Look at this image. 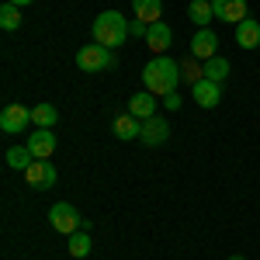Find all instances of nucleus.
<instances>
[{"mask_svg": "<svg viewBox=\"0 0 260 260\" xmlns=\"http://www.w3.org/2000/svg\"><path fill=\"white\" fill-rule=\"evenodd\" d=\"M142 83H146V90L156 94V98L174 94L177 83H180V62H174L170 56H153V59L142 66Z\"/></svg>", "mask_w": 260, "mask_h": 260, "instance_id": "f257e3e1", "label": "nucleus"}, {"mask_svg": "<svg viewBox=\"0 0 260 260\" xmlns=\"http://www.w3.org/2000/svg\"><path fill=\"white\" fill-rule=\"evenodd\" d=\"M128 35H132V31H128V21H125V14H118V11H104V14H98V21H94V42L104 45V49L125 45Z\"/></svg>", "mask_w": 260, "mask_h": 260, "instance_id": "f03ea898", "label": "nucleus"}, {"mask_svg": "<svg viewBox=\"0 0 260 260\" xmlns=\"http://www.w3.org/2000/svg\"><path fill=\"white\" fill-rule=\"evenodd\" d=\"M49 225H52L56 233H62V236H73V233H80L87 222H83V215L70 201H59V205L49 208Z\"/></svg>", "mask_w": 260, "mask_h": 260, "instance_id": "7ed1b4c3", "label": "nucleus"}, {"mask_svg": "<svg viewBox=\"0 0 260 260\" xmlns=\"http://www.w3.org/2000/svg\"><path fill=\"white\" fill-rule=\"evenodd\" d=\"M115 62V56H111V49H104V45H83V49H77V66H80L83 73H101V70H108Z\"/></svg>", "mask_w": 260, "mask_h": 260, "instance_id": "20e7f679", "label": "nucleus"}, {"mask_svg": "<svg viewBox=\"0 0 260 260\" xmlns=\"http://www.w3.org/2000/svg\"><path fill=\"white\" fill-rule=\"evenodd\" d=\"M28 121H31V111H28L24 104H7V108L0 111V132H7V136L24 132Z\"/></svg>", "mask_w": 260, "mask_h": 260, "instance_id": "39448f33", "label": "nucleus"}, {"mask_svg": "<svg viewBox=\"0 0 260 260\" xmlns=\"http://www.w3.org/2000/svg\"><path fill=\"white\" fill-rule=\"evenodd\" d=\"M24 180H28V187L45 191V187H52V184H56V167H52L49 160H35L28 170H24Z\"/></svg>", "mask_w": 260, "mask_h": 260, "instance_id": "423d86ee", "label": "nucleus"}, {"mask_svg": "<svg viewBox=\"0 0 260 260\" xmlns=\"http://www.w3.org/2000/svg\"><path fill=\"white\" fill-rule=\"evenodd\" d=\"M170 139V125H167V118H160V115H153V118L142 121V136L139 142H146V146H160V142Z\"/></svg>", "mask_w": 260, "mask_h": 260, "instance_id": "0eeeda50", "label": "nucleus"}, {"mask_svg": "<svg viewBox=\"0 0 260 260\" xmlns=\"http://www.w3.org/2000/svg\"><path fill=\"white\" fill-rule=\"evenodd\" d=\"M28 149L35 153V160H49L56 153V132L52 128H39L28 136Z\"/></svg>", "mask_w": 260, "mask_h": 260, "instance_id": "6e6552de", "label": "nucleus"}, {"mask_svg": "<svg viewBox=\"0 0 260 260\" xmlns=\"http://www.w3.org/2000/svg\"><path fill=\"white\" fill-rule=\"evenodd\" d=\"M156 104H160L156 94L139 90V94H132V98H128V115H136L139 121H146V118H153V115H156Z\"/></svg>", "mask_w": 260, "mask_h": 260, "instance_id": "1a4fd4ad", "label": "nucleus"}, {"mask_svg": "<svg viewBox=\"0 0 260 260\" xmlns=\"http://www.w3.org/2000/svg\"><path fill=\"white\" fill-rule=\"evenodd\" d=\"M212 7H215V18L219 21H229V24H240L246 21V0H212Z\"/></svg>", "mask_w": 260, "mask_h": 260, "instance_id": "9d476101", "label": "nucleus"}, {"mask_svg": "<svg viewBox=\"0 0 260 260\" xmlns=\"http://www.w3.org/2000/svg\"><path fill=\"white\" fill-rule=\"evenodd\" d=\"M191 98H194L198 108H215V104L222 101V90H219V83H215V80L205 77V80H198L194 87H191Z\"/></svg>", "mask_w": 260, "mask_h": 260, "instance_id": "9b49d317", "label": "nucleus"}, {"mask_svg": "<svg viewBox=\"0 0 260 260\" xmlns=\"http://www.w3.org/2000/svg\"><path fill=\"white\" fill-rule=\"evenodd\" d=\"M215 49H219L215 31L198 28V31H194V39H191V56H194V59H212V56H215Z\"/></svg>", "mask_w": 260, "mask_h": 260, "instance_id": "f8f14e48", "label": "nucleus"}, {"mask_svg": "<svg viewBox=\"0 0 260 260\" xmlns=\"http://www.w3.org/2000/svg\"><path fill=\"white\" fill-rule=\"evenodd\" d=\"M111 132H115L121 142H132V139H139V136H142V121L136 118V115L125 111V115H118V118L111 121Z\"/></svg>", "mask_w": 260, "mask_h": 260, "instance_id": "ddd939ff", "label": "nucleus"}, {"mask_svg": "<svg viewBox=\"0 0 260 260\" xmlns=\"http://www.w3.org/2000/svg\"><path fill=\"white\" fill-rule=\"evenodd\" d=\"M170 42H174V31H170V24L167 21H156V24H149V35H146V45L163 56V49H170Z\"/></svg>", "mask_w": 260, "mask_h": 260, "instance_id": "4468645a", "label": "nucleus"}, {"mask_svg": "<svg viewBox=\"0 0 260 260\" xmlns=\"http://www.w3.org/2000/svg\"><path fill=\"white\" fill-rule=\"evenodd\" d=\"M236 45L240 49H257L260 45V21L246 18V21L236 24Z\"/></svg>", "mask_w": 260, "mask_h": 260, "instance_id": "2eb2a0df", "label": "nucleus"}, {"mask_svg": "<svg viewBox=\"0 0 260 260\" xmlns=\"http://www.w3.org/2000/svg\"><path fill=\"white\" fill-rule=\"evenodd\" d=\"M132 11H136V18L146 21V24H156L163 18V4L160 0H132Z\"/></svg>", "mask_w": 260, "mask_h": 260, "instance_id": "dca6fc26", "label": "nucleus"}, {"mask_svg": "<svg viewBox=\"0 0 260 260\" xmlns=\"http://www.w3.org/2000/svg\"><path fill=\"white\" fill-rule=\"evenodd\" d=\"M187 14H191V21L198 28H208V21H215V7H212V0H191Z\"/></svg>", "mask_w": 260, "mask_h": 260, "instance_id": "f3484780", "label": "nucleus"}, {"mask_svg": "<svg viewBox=\"0 0 260 260\" xmlns=\"http://www.w3.org/2000/svg\"><path fill=\"white\" fill-rule=\"evenodd\" d=\"M31 163H35V153H31L28 146H11V149H7V167H11V170H28Z\"/></svg>", "mask_w": 260, "mask_h": 260, "instance_id": "a211bd4d", "label": "nucleus"}, {"mask_svg": "<svg viewBox=\"0 0 260 260\" xmlns=\"http://www.w3.org/2000/svg\"><path fill=\"white\" fill-rule=\"evenodd\" d=\"M31 121H35L39 128H52V125L59 121V111H56L52 104H35V108H31Z\"/></svg>", "mask_w": 260, "mask_h": 260, "instance_id": "6ab92c4d", "label": "nucleus"}, {"mask_svg": "<svg viewBox=\"0 0 260 260\" xmlns=\"http://www.w3.org/2000/svg\"><path fill=\"white\" fill-rule=\"evenodd\" d=\"M205 77H208V80H215V83H222L225 77H229V59H222V56L205 59Z\"/></svg>", "mask_w": 260, "mask_h": 260, "instance_id": "aec40b11", "label": "nucleus"}, {"mask_svg": "<svg viewBox=\"0 0 260 260\" xmlns=\"http://www.w3.org/2000/svg\"><path fill=\"white\" fill-rule=\"evenodd\" d=\"M90 250H94V243H90V236L87 233H73L70 236V257H77V260H83V257H90Z\"/></svg>", "mask_w": 260, "mask_h": 260, "instance_id": "412c9836", "label": "nucleus"}, {"mask_svg": "<svg viewBox=\"0 0 260 260\" xmlns=\"http://www.w3.org/2000/svg\"><path fill=\"white\" fill-rule=\"evenodd\" d=\"M0 28H4V31H18L21 28V7H14V4L4 0V7H0Z\"/></svg>", "mask_w": 260, "mask_h": 260, "instance_id": "4be33fe9", "label": "nucleus"}, {"mask_svg": "<svg viewBox=\"0 0 260 260\" xmlns=\"http://www.w3.org/2000/svg\"><path fill=\"white\" fill-rule=\"evenodd\" d=\"M180 80H187L191 87H194L198 80H205V66H198L194 56H191V59H184V62H180Z\"/></svg>", "mask_w": 260, "mask_h": 260, "instance_id": "5701e85b", "label": "nucleus"}, {"mask_svg": "<svg viewBox=\"0 0 260 260\" xmlns=\"http://www.w3.org/2000/svg\"><path fill=\"white\" fill-rule=\"evenodd\" d=\"M128 31H132V39H146V35H149V24H146V21H128Z\"/></svg>", "mask_w": 260, "mask_h": 260, "instance_id": "b1692460", "label": "nucleus"}, {"mask_svg": "<svg viewBox=\"0 0 260 260\" xmlns=\"http://www.w3.org/2000/svg\"><path fill=\"white\" fill-rule=\"evenodd\" d=\"M163 108H167V111H177V108H180V94H177V90L163 98Z\"/></svg>", "mask_w": 260, "mask_h": 260, "instance_id": "393cba45", "label": "nucleus"}, {"mask_svg": "<svg viewBox=\"0 0 260 260\" xmlns=\"http://www.w3.org/2000/svg\"><path fill=\"white\" fill-rule=\"evenodd\" d=\"M7 4H14V7H28L31 0H7Z\"/></svg>", "mask_w": 260, "mask_h": 260, "instance_id": "a878e982", "label": "nucleus"}, {"mask_svg": "<svg viewBox=\"0 0 260 260\" xmlns=\"http://www.w3.org/2000/svg\"><path fill=\"white\" fill-rule=\"evenodd\" d=\"M229 260H243V257H240V253H233V257H229Z\"/></svg>", "mask_w": 260, "mask_h": 260, "instance_id": "bb28decb", "label": "nucleus"}]
</instances>
